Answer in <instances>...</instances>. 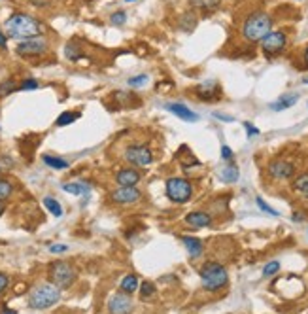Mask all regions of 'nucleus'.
<instances>
[{
	"instance_id": "f257e3e1",
	"label": "nucleus",
	"mask_w": 308,
	"mask_h": 314,
	"mask_svg": "<svg viewBox=\"0 0 308 314\" xmlns=\"http://www.w3.org/2000/svg\"><path fill=\"white\" fill-rule=\"evenodd\" d=\"M4 27H6V36L8 38H15L19 42L42 36V32H44V25L40 21L29 15V13H23V11L11 13L4 23Z\"/></svg>"
},
{
	"instance_id": "f03ea898",
	"label": "nucleus",
	"mask_w": 308,
	"mask_h": 314,
	"mask_svg": "<svg viewBox=\"0 0 308 314\" xmlns=\"http://www.w3.org/2000/svg\"><path fill=\"white\" fill-rule=\"evenodd\" d=\"M272 31V19L265 11H253L246 17L242 27V36L248 42H261L268 32Z\"/></svg>"
},
{
	"instance_id": "7ed1b4c3",
	"label": "nucleus",
	"mask_w": 308,
	"mask_h": 314,
	"mask_svg": "<svg viewBox=\"0 0 308 314\" xmlns=\"http://www.w3.org/2000/svg\"><path fill=\"white\" fill-rule=\"evenodd\" d=\"M61 301V290L51 282L38 284L30 290L29 294V307L34 311H46L51 309Z\"/></svg>"
},
{
	"instance_id": "20e7f679",
	"label": "nucleus",
	"mask_w": 308,
	"mask_h": 314,
	"mask_svg": "<svg viewBox=\"0 0 308 314\" xmlns=\"http://www.w3.org/2000/svg\"><path fill=\"white\" fill-rule=\"evenodd\" d=\"M200 282L202 288L208 292H218L221 288H225L229 282V273L227 269L221 263L210 261L200 269Z\"/></svg>"
},
{
	"instance_id": "39448f33",
	"label": "nucleus",
	"mask_w": 308,
	"mask_h": 314,
	"mask_svg": "<svg viewBox=\"0 0 308 314\" xmlns=\"http://www.w3.org/2000/svg\"><path fill=\"white\" fill-rule=\"evenodd\" d=\"M48 278L59 290H68L70 286H74V282H76L78 273H76L74 265L68 261H53L48 269Z\"/></svg>"
},
{
	"instance_id": "423d86ee",
	"label": "nucleus",
	"mask_w": 308,
	"mask_h": 314,
	"mask_svg": "<svg viewBox=\"0 0 308 314\" xmlns=\"http://www.w3.org/2000/svg\"><path fill=\"white\" fill-rule=\"evenodd\" d=\"M165 193H167L169 201L176 204H184L193 197V184L189 182L187 178L172 176L165 182Z\"/></svg>"
},
{
	"instance_id": "0eeeda50",
	"label": "nucleus",
	"mask_w": 308,
	"mask_h": 314,
	"mask_svg": "<svg viewBox=\"0 0 308 314\" xmlns=\"http://www.w3.org/2000/svg\"><path fill=\"white\" fill-rule=\"evenodd\" d=\"M123 159L129 163L130 167L144 169L153 163V152L148 144H127L123 150Z\"/></svg>"
},
{
	"instance_id": "6e6552de",
	"label": "nucleus",
	"mask_w": 308,
	"mask_h": 314,
	"mask_svg": "<svg viewBox=\"0 0 308 314\" xmlns=\"http://www.w3.org/2000/svg\"><path fill=\"white\" fill-rule=\"evenodd\" d=\"M50 44L44 36H36V38H29V40H21L15 48V53L19 57H40L48 53Z\"/></svg>"
},
{
	"instance_id": "1a4fd4ad",
	"label": "nucleus",
	"mask_w": 308,
	"mask_h": 314,
	"mask_svg": "<svg viewBox=\"0 0 308 314\" xmlns=\"http://www.w3.org/2000/svg\"><path fill=\"white\" fill-rule=\"evenodd\" d=\"M267 173L272 180H289L293 178L297 169H295V163L288 161V159H282V157H276L268 163Z\"/></svg>"
},
{
	"instance_id": "9d476101",
	"label": "nucleus",
	"mask_w": 308,
	"mask_h": 314,
	"mask_svg": "<svg viewBox=\"0 0 308 314\" xmlns=\"http://www.w3.org/2000/svg\"><path fill=\"white\" fill-rule=\"evenodd\" d=\"M286 44H288V36L284 34L282 31H270L261 40V48L265 51V55H278L284 51L286 48Z\"/></svg>"
},
{
	"instance_id": "9b49d317",
	"label": "nucleus",
	"mask_w": 308,
	"mask_h": 314,
	"mask_svg": "<svg viewBox=\"0 0 308 314\" xmlns=\"http://www.w3.org/2000/svg\"><path fill=\"white\" fill-rule=\"evenodd\" d=\"M106 309H108V314H130L134 309V303H132L129 294L118 292V294H112L108 297Z\"/></svg>"
},
{
	"instance_id": "f8f14e48",
	"label": "nucleus",
	"mask_w": 308,
	"mask_h": 314,
	"mask_svg": "<svg viewBox=\"0 0 308 314\" xmlns=\"http://www.w3.org/2000/svg\"><path fill=\"white\" fill-rule=\"evenodd\" d=\"M110 199L116 204L121 206H129V204L138 203L142 199V191H140L136 186H130V188H118L110 193Z\"/></svg>"
},
{
	"instance_id": "ddd939ff",
	"label": "nucleus",
	"mask_w": 308,
	"mask_h": 314,
	"mask_svg": "<svg viewBox=\"0 0 308 314\" xmlns=\"http://www.w3.org/2000/svg\"><path fill=\"white\" fill-rule=\"evenodd\" d=\"M142 180V173H140L136 167H123L116 173V182L120 184L121 188H130V186H136Z\"/></svg>"
},
{
	"instance_id": "4468645a",
	"label": "nucleus",
	"mask_w": 308,
	"mask_h": 314,
	"mask_svg": "<svg viewBox=\"0 0 308 314\" xmlns=\"http://www.w3.org/2000/svg\"><path fill=\"white\" fill-rule=\"evenodd\" d=\"M195 93H197V97H199L200 101H214V99H218V95H219L218 81H214V80L202 81V83H199V85L195 87Z\"/></svg>"
},
{
	"instance_id": "2eb2a0df",
	"label": "nucleus",
	"mask_w": 308,
	"mask_h": 314,
	"mask_svg": "<svg viewBox=\"0 0 308 314\" xmlns=\"http://www.w3.org/2000/svg\"><path fill=\"white\" fill-rule=\"evenodd\" d=\"M169 112H172L176 118H180V120H184V122H187V123H195V122H199V116L195 114V112H191L185 106V104H182V102H169L167 106H165Z\"/></svg>"
},
{
	"instance_id": "dca6fc26",
	"label": "nucleus",
	"mask_w": 308,
	"mask_h": 314,
	"mask_svg": "<svg viewBox=\"0 0 308 314\" xmlns=\"http://www.w3.org/2000/svg\"><path fill=\"white\" fill-rule=\"evenodd\" d=\"M185 223L189 227H195V229H202V227H208L212 223V216L208 212H202V210H195V212H189L185 216Z\"/></svg>"
},
{
	"instance_id": "f3484780",
	"label": "nucleus",
	"mask_w": 308,
	"mask_h": 314,
	"mask_svg": "<svg viewBox=\"0 0 308 314\" xmlns=\"http://www.w3.org/2000/svg\"><path fill=\"white\" fill-rule=\"evenodd\" d=\"M182 243H184V246H185V250H187L191 257H199L204 252V244L197 237H182Z\"/></svg>"
},
{
	"instance_id": "a211bd4d",
	"label": "nucleus",
	"mask_w": 308,
	"mask_h": 314,
	"mask_svg": "<svg viewBox=\"0 0 308 314\" xmlns=\"http://www.w3.org/2000/svg\"><path fill=\"white\" fill-rule=\"evenodd\" d=\"M299 101V95L297 93H288V95H282L276 102H270V110L274 112H282V110H288L291 108L293 104H297Z\"/></svg>"
},
{
	"instance_id": "6ab92c4d",
	"label": "nucleus",
	"mask_w": 308,
	"mask_h": 314,
	"mask_svg": "<svg viewBox=\"0 0 308 314\" xmlns=\"http://www.w3.org/2000/svg\"><path fill=\"white\" fill-rule=\"evenodd\" d=\"M42 161H44V165H48L50 169H55V171H66V169H70V163L64 157H59V155L46 153V155H42Z\"/></svg>"
},
{
	"instance_id": "aec40b11",
	"label": "nucleus",
	"mask_w": 308,
	"mask_h": 314,
	"mask_svg": "<svg viewBox=\"0 0 308 314\" xmlns=\"http://www.w3.org/2000/svg\"><path fill=\"white\" fill-rule=\"evenodd\" d=\"M62 191L80 197V195L89 193V184L87 182H64L62 184Z\"/></svg>"
},
{
	"instance_id": "412c9836",
	"label": "nucleus",
	"mask_w": 308,
	"mask_h": 314,
	"mask_svg": "<svg viewBox=\"0 0 308 314\" xmlns=\"http://www.w3.org/2000/svg\"><path fill=\"white\" fill-rule=\"evenodd\" d=\"M138 286H140V280L136 274H125L120 284L121 292H123V294H129V295L134 294V292L138 290Z\"/></svg>"
},
{
	"instance_id": "4be33fe9",
	"label": "nucleus",
	"mask_w": 308,
	"mask_h": 314,
	"mask_svg": "<svg viewBox=\"0 0 308 314\" xmlns=\"http://www.w3.org/2000/svg\"><path fill=\"white\" fill-rule=\"evenodd\" d=\"M293 191H297L303 197H308V173H301L295 176V180L291 184Z\"/></svg>"
},
{
	"instance_id": "5701e85b",
	"label": "nucleus",
	"mask_w": 308,
	"mask_h": 314,
	"mask_svg": "<svg viewBox=\"0 0 308 314\" xmlns=\"http://www.w3.org/2000/svg\"><path fill=\"white\" fill-rule=\"evenodd\" d=\"M219 178H221V180H223L225 184H235L240 178L239 167H237V165H233V163H231V165H227L225 169H221Z\"/></svg>"
},
{
	"instance_id": "b1692460",
	"label": "nucleus",
	"mask_w": 308,
	"mask_h": 314,
	"mask_svg": "<svg viewBox=\"0 0 308 314\" xmlns=\"http://www.w3.org/2000/svg\"><path fill=\"white\" fill-rule=\"evenodd\" d=\"M178 27L182 29V31L191 32L193 29H195V27H197V15H195L193 11H185V13H182Z\"/></svg>"
},
{
	"instance_id": "393cba45",
	"label": "nucleus",
	"mask_w": 308,
	"mask_h": 314,
	"mask_svg": "<svg viewBox=\"0 0 308 314\" xmlns=\"http://www.w3.org/2000/svg\"><path fill=\"white\" fill-rule=\"evenodd\" d=\"M138 290H140V297H142L144 301L153 299L155 294H157V286L151 282V280H144V282H140Z\"/></svg>"
},
{
	"instance_id": "a878e982",
	"label": "nucleus",
	"mask_w": 308,
	"mask_h": 314,
	"mask_svg": "<svg viewBox=\"0 0 308 314\" xmlns=\"http://www.w3.org/2000/svg\"><path fill=\"white\" fill-rule=\"evenodd\" d=\"M189 4H191L195 10L212 11L221 4V0H189Z\"/></svg>"
},
{
	"instance_id": "bb28decb",
	"label": "nucleus",
	"mask_w": 308,
	"mask_h": 314,
	"mask_svg": "<svg viewBox=\"0 0 308 314\" xmlns=\"http://www.w3.org/2000/svg\"><path fill=\"white\" fill-rule=\"evenodd\" d=\"M44 206L48 208V212L51 214V216H55V218H61L62 216V206H61V203L55 199V197H44Z\"/></svg>"
},
{
	"instance_id": "cd10ccee",
	"label": "nucleus",
	"mask_w": 308,
	"mask_h": 314,
	"mask_svg": "<svg viewBox=\"0 0 308 314\" xmlns=\"http://www.w3.org/2000/svg\"><path fill=\"white\" fill-rule=\"evenodd\" d=\"M78 118H80V114H78V112H62L59 118L55 120V125H57V127H66V125L76 122Z\"/></svg>"
},
{
	"instance_id": "c85d7f7f",
	"label": "nucleus",
	"mask_w": 308,
	"mask_h": 314,
	"mask_svg": "<svg viewBox=\"0 0 308 314\" xmlns=\"http://www.w3.org/2000/svg\"><path fill=\"white\" fill-rule=\"evenodd\" d=\"M13 193V184L8 178H0V203L2 201H8Z\"/></svg>"
},
{
	"instance_id": "c756f323",
	"label": "nucleus",
	"mask_w": 308,
	"mask_h": 314,
	"mask_svg": "<svg viewBox=\"0 0 308 314\" xmlns=\"http://www.w3.org/2000/svg\"><path fill=\"white\" fill-rule=\"evenodd\" d=\"M19 89V85L15 83V80H6L0 83V99H4V97H8L10 93L17 91Z\"/></svg>"
},
{
	"instance_id": "7c9ffc66",
	"label": "nucleus",
	"mask_w": 308,
	"mask_h": 314,
	"mask_svg": "<svg viewBox=\"0 0 308 314\" xmlns=\"http://www.w3.org/2000/svg\"><path fill=\"white\" fill-rule=\"evenodd\" d=\"M149 78L146 76V74H138V76H132V78H129V87H132V89H142V87H146L148 85Z\"/></svg>"
},
{
	"instance_id": "2f4dec72",
	"label": "nucleus",
	"mask_w": 308,
	"mask_h": 314,
	"mask_svg": "<svg viewBox=\"0 0 308 314\" xmlns=\"http://www.w3.org/2000/svg\"><path fill=\"white\" fill-rule=\"evenodd\" d=\"M38 87H40V83H38V80H34V78H27V80H23L19 83L21 91H34Z\"/></svg>"
},
{
	"instance_id": "473e14b6",
	"label": "nucleus",
	"mask_w": 308,
	"mask_h": 314,
	"mask_svg": "<svg viewBox=\"0 0 308 314\" xmlns=\"http://www.w3.org/2000/svg\"><path fill=\"white\" fill-rule=\"evenodd\" d=\"M278 271H280L278 261H270V263L265 265V269H263V276H265V278H270V276H274Z\"/></svg>"
},
{
	"instance_id": "72a5a7b5",
	"label": "nucleus",
	"mask_w": 308,
	"mask_h": 314,
	"mask_svg": "<svg viewBox=\"0 0 308 314\" xmlns=\"http://www.w3.org/2000/svg\"><path fill=\"white\" fill-rule=\"evenodd\" d=\"M64 55H66V59H70V61H78L81 57V53L78 48H74L72 44H68L66 48H64Z\"/></svg>"
},
{
	"instance_id": "f704fd0d",
	"label": "nucleus",
	"mask_w": 308,
	"mask_h": 314,
	"mask_svg": "<svg viewBox=\"0 0 308 314\" xmlns=\"http://www.w3.org/2000/svg\"><path fill=\"white\" fill-rule=\"evenodd\" d=\"M255 203H257V206H259V208H261V210H263V212L270 214V216H280V212H278V210H274V208H272V206H268V204L265 203V201H263V199H261V197H257V199H255Z\"/></svg>"
},
{
	"instance_id": "c9c22d12",
	"label": "nucleus",
	"mask_w": 308,
	"mask_h": 314,
	"mask_svg": "<svg viewBox=\"0 0 308 314\" xmlns=\"http://www.w3.org/2000/svg\"><path fill=\"white\" fill-rule=\"evenodd\" d=\"M110 21H112L114 25H123V23L127 21V13H125V11H116V13H112Z\"/></svg>"
},
{
	"instance_id": "e433bc0d",
	"label": "nucleus",
	"mask_w": 308,
	"mask_h": 314,
	"mask_svg": "<svg viewBox=\"0 0 308 314\" xmlns=\"http://www.w3.org/2000/svg\"><path fill=\"white\" fill-rule=\"evenodd\" d=\"M8 286H10V276L0 273V294H4V292L8 290Z\"/></svg>"
},
{
	"instance_id": "4c0bfd02",
	"label": "nucleus",
	"mask_w": 308,
	"mask_h": 314,
	"mask_svg": "<svg viewBox=\"0 0 308 314\" xmlns=\"http://www.w3.org/2000/svg\"><path fill=\"white\" fill-rule=\"evenodd\" d=\"M50 252L51 253H64V252H68V246H66V244H51Z\"/></svg>"
},
{
	"instance_id": "58836bf2",
	"label": "nucleus",
	"mask_w": 308,
	"mask_h": 314,
	"mask_svg": "<svg viewBox=\"0 0 308 314\" xmlns=\"http://www.w3.org/2000/svg\"><path fill=\"white\" fill-rule=\"evenodd\" d=\"M233 150L229 148V146H221V159H225V161H233Z\"/></svg>"
},
{
	"instance_id": "ea45409f",
	"label": "nucleus",
	"mask_w": 308,
	"mask_h": 314,
	"mask_svg": "<svg viewBox=\"0 0 308 314\" xmlns=\"http://www.w3.org/2000/svg\"><path fill=\"white\" fill-rule=\"evenodd\" d=\"M34 8H48L51 4V0H29Z\"/></svg>"
},
{
	"instance_id": "a19ab883",
	"label": "nucleus",
	"mask_w": 308,
	"mask_h": 314,
	"mask_svg": "<svg viewBox=\"0 0 308 314\" xmlns=\"http://www.w3.org/2000/svg\"><path fill=\"white\" fill-rule=\"evenodd\" d=\"M214 118H216V120H221V122H227V123L235 122L233 116H225V114H219V112H214Z\"/></svg>"
},
{
	"instance_id": "79ce46f5",
	"label": "nucleus",
	"mask_w": 308,
	"mask_h": 314,
	"mask_svg": "<svg viewBox=\"0 0 308 314\" xmlns=\"http://www.w3.org/2000/svg\"><path fill=\"white\" fill-rule=\"evenodd\" d=\"M244 127H246V131H248V136H255V134H259V129H255L251 123H244Z\"/></svg>"
},
{
	"instance_id": "37998d69",
	"label": "nucleus",
	"mask_w": 308,
	"mask_h": 314,
	"mask_svg": "<svg viewBox=\"0 0 308 314\" xmlns=\"http://www.w3.org/2000/svg\"><path fill=\"white\" fill-rule=\"evenodd\" d=\"M6 46H8V36L0 29V50H6Z\"/></svg>"
},
{
	"instance_id": "c03bdc74",
	"label": "nucleus",
	"mask_w": 308,
	"mask_h": 314,
	"mask_svg": "<svg viewBox=\"0 0 308 314\" xmlns=\"http://www.w3.org/2000/svg\"><path fill=\"white\" fill-rule=\"evenodd\" d=\"M0 314H17V313H15L13 309H10V307H2V309H0Z\"/></svg>"
},
{
	"instance_id": "a18cd8bd",
	"label": "nucleus",
	"mask_w": 308,
	"mask_h": 314,
	"mask_svg": "<svg viewBox=\"0 0 308 314\" xmlns=\"http://www.w3.org/2000/svg\"><path fill=\"white\" fill-rule=\"evenodd\" d=\"M293 220H295V222H301V220H305V218H303V214H293Z\"/></svg>"
},
{
	"instance_id": "49530a36",
	"label": "nucleus",
	"mask_w": 308,
	"mask_h": 314,
	"mask_svg": "<svg viewBox=\"0 0 308 314\" xmlns=\"http://www.w3.org/2000/svg\"><path fill=\"white\" fill-rule=\"evenodd\" d=\"M305 64H307V68H308V48L305 50Z\"/></svg>"
},
{
	"instance_id": "de8ad7c7",
	"label": "nucleus",
	"mask_w": 308,
	"mask_h": 314,
	"mask_svg": "<svg viewBox=\"0 0 308 314\" xmlns=\"http://www.w3.org/2000/svg\"><path fill=\"white\" fill-rule=\"evenodd\" d=\"M4 212H6V206H4V204L0 203V216H2V214H4Z\"/></svg>"
},
{
	"instance_id": "09e8293b",
	"label": "nucleus",
	"mask_w": 308,
	"mask_h": 314,
	"mask_svg": "<svg viewBox=\"0 0 308 314\" xmlns=\"http://www.w3.org/2000/svg\"><path fill=\"white\" fill-rule=\"evenodd\" d=\"M303 83H307V85H308V78H305V80H303Z\"/></svg>"
},
{
	"instance_id": "8fccbe9b",
	"label": "nucleus",
	"mask_w": 308,
	"mask_h": 314,
	"mask_svg": "<svg viewBox=\"0 0 308 314\" xmlns=\"http://www.w3.org/2000/svg\"><path fill=\"white\" fill-rule=\"evenodd\" d=\"M127 2H134V0H127Z\"/></svg>"
}]
</instances>
